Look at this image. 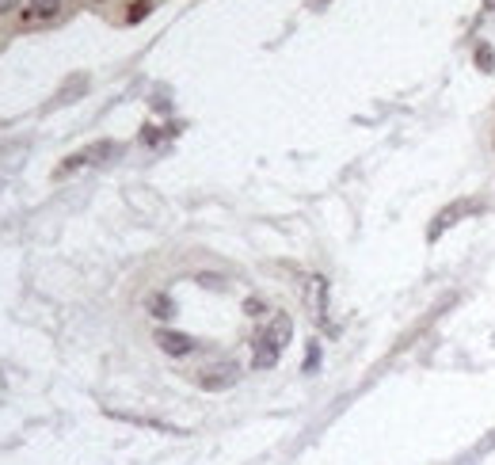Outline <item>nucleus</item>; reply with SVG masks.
Segmentation results:
<instances>
[{"label":"nucleus","instance_id":"39448f33","mask_svg":"<svg viewBox=\"0 0 495 465\" xmlns=\"http://www.w3.org/2000/svg\"><path fill=\"white\" fill-rule=\"evenodd\" d=\"M149 305H153V313H157V317H172L176 313V305L168 302V298H153Z\"/></svg>","mask_w":495,"mask_h":465},{"label":"nucleus","instance_id":"7ed1b4c3","mask_svg":"<svg viewBox=\"0 0 495 465\" xmlns=\"http://www.w3.org/2000/svg\"><path fill=\"white\" fill-rule=\"evenodd\" d=\"M157 347L164 351V355L183 359V355H191L198 344H194V336H187V332H168V328H161L157 332Z\"/></svg>","mask_w":495,"mask_h":465},{"label":"nucleus","instance_id":"f03ea898","mask_svg":"<svg viewBox=\"0 0 495 465\" xmlns=\"http://www.w3.org/2000/svg\"><path fill=\"white\" fill-rule=\"evenodd\" d=\"M194 382L202 386V389H210V393H221V389H229V386H236V382H240V366H236L233 359L206 362L202 370H198Z\"/></svg>","mask_w":495,"mask_h":465},{"label":"nucleus","instance_id":"f257e3e1","mask_svg":"<svg viewBox=\"0 0 495 465\" xmlns=\"http://www.w3.org/2000/svg\"><path fill=\"white\" fill-rule=\"evenodd\" d=\"M290 336H293V320L286 313H275L271 324L256 336V351H252V366L256 370H271V366L282 359V351H286L290 344Z\"/></svg>","mask_w":495,"mask_h":465},{"label":"nucleus","instance_id":"20e7f679","mask_svg":"<svg viewBox=\"0 0 495 465\" xmlns=\"http://www.w3.org/2000/svg\"><path fill=\"white\" fill-rule=\"evenodd\" d=\"M65 0H31V16L35 20H50V16H58Z\"/></svg>","mask_w":495,"mask_h":465},{"label":"nucleus","instance_id":"423d86ee","mask_svg":"<svg viewBox=\"0 0 495 465\" xmlns=\"http://www.w3.org/2000/svg\"><path fill=\"white\" fill-rule=\"evenodd\" d=\"M476 58H480V65H484V73H491V69H495V54L488 46H476Z\"/></svg>","mask_w":495,"mask_h":465},{"label":"nucleus","instance_id":"6e6552de","mask_svg":"<svg viewBox=\"0 0 495 465\" xmlns=\"http://www.w3.org/2000/svg\"><path fill=\"white\" fill-rule=\"evenodd\" d=\"M317 359H320V351H317V347H309V362H305V370H313Z\"/></svg>","mask_w":495,"mask_h":465},{"label":"nucleus","instance_id":"1a4fd4ad","mask_svg":"<svg viewBox=\"0 0 495 465\" xmlns=\"http://www.w3.org/2000/svg\"><path fill=\"white\" fill-rule=\"evenodd\" d=\"M488 8H491V12H495V0H488Z\"/></svg>","mask_w":495,"mask_h":465},{"label":"nucleus","instance_id":"0eeeda50","mask_svg":"<svg viewBox=\"0 0 495 465\" xmlns=\"http://www.w3.org/2000/svg\"><path fill=\"white\" fill-rule=\"evenodd\" d=\"M12 8H20V0H0V16H8Z\"/></svg>","mask_w":495,"mask_h":465}]
</instances>
